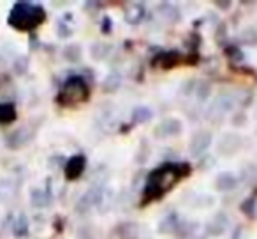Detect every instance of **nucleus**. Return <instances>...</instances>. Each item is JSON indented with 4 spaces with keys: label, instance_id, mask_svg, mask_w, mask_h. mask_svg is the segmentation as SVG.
<instances>
[{
    "label": "nucleus",
    "instance_id": "1",
    "mask_svg": "<svg viewBox=\"0 0 257 239\" xmlns=\"http://www.w3.org/2000/svg\"><path fill=\"white\" fill-rule=\"evenodd\" d=\"M192 172L189 162H166V164L155 167L147 176V183L143 186V195H141V206H148L154 200H159L169 192L175 185H178L180 179L187 178Z\"/></svg>",
    "mask_w": 257,
    "mask_h": 239
},
{
    "label": "nucleus",
    "instance_id": "2",
    "mask_svg": "<svg viewBox=\"0 0 257 239\" xmlns=\"http://www.w3.org/2000/svg\"><path fill=\"white\" fill-rule=\"evenodd\" d=\"M46 20L43 6L30 2H16L9 13V25L16 30H34Z\"/></svg>",
    "mask_w": 257,
    "mask_h": 239
},
{
    "label": "nucleus",
    "instance_id": "3",
    "mask_svg": "<svg viewBox=\"0 0 257 239\" xmlns=\"http://www.w3.org/2000/svg\"><path fill=\"white\" fill-rule=\"evenodd\" d=\"M90 99V86L85 78L81 76H72V78L65 79L62 85L60 92L57 95V102L64 107H72L83 104Z\"/></svg>",
    "mask_w": 257,
    "mask_h": 239
},
{
    "label": "nucleus",
    "instance_id": "4",
    "mask_svg": "<svg viewBox=\"0 0 257 239\" xmlns=\"http://www.w3.org/2000/svg\"><path fill=\"white\" fill-rule=\"evenodd\" d=\"M243 148V137L236 132H227L218 139L217 151L222 157H232Z\"/></svg>",
    "mask_w": 257,
    "mask_h": 239
},
{
    "label": "nucleus",
    "instance_id": "5",
    "mask_svg": "<svg viewBox=\"0 0 257 239\" xmlns=\"http://www.w3.org/2000/svg\"><path fill=\"white\" fill-rule=\"evenodd\" d=\"M211 143H213L211 132H208V130H197L196 134H192V137H190V141H189L190 157L197 158V157H201V155H204L208 151V148L211 146Z\"/></svg>",
    "mask_w": 257,
    "mask_h": 239
},
{
    "label": "nucleus",
    "instance_id": "6",
    "mask_svg": "<svg viewBox=\"0 0 257 239\" xmlns=\"http://www.w3.org/2000/svg\"><path fill=\"white\" fill-rule=\"evenodd\" d=\"M183 130V123L178 118H164L161 123H157L154 129V136L157 139H168V137L180 136Z\"/></svg>",
    "mask_w": 257,
    "mask_h": 239
},
{
    "label": "nucleus",
    "instance_id": "7",
    "mask_svg": "<svg viewBox=\"0 0 257 239\" xmlns=\"http://www.w3.org/2000/svg\"><path fill=\"white\" fill-rule=\"evenodd\" d=\"M183 60H185V57L178 50H164L152 60V65L164 69V71H169V69H175L176 65H180Z\"/></svg>",
    "mask_w": 257,
    "mask_h": 239
},
{
    "label": "nucleus",
    "instance_id": "8",
    "mask_svg": "<svg viewBox=\"0 0 257 239\" xmlns=\"http://www.w3.org/2000/svg\"><path fill=\"white\" fill-rule=\"evenodd\" d=\"M102 197H104V190L99 188V186H93V188H90L88 192H86L85 195L78 200V204H76V211H78V213H83V214L88 213L93 206H97V204L102 202Z\"/></svg>",
    "mask_w": 257,
    "mask_h": 239
},
{
    "label": "nucleus",
    "instance_id": "9",
    "mask_svg": "<svg viewBox=\"0 0 257 239\" xmlns=\"http://www.w3.org/2000/svg\"><path fill=\"white\" fill-rule=\"evenodd\" d=\"M85 169H86V157L85 155H74V157H71L65 162L64 174L69 181H74V179L81 178Z\"/></svg>",
    "mask_w": 257,
    "mask_h": 239
},
{
    "label": "nucleus",
    "instance_id": "10",
    "mask_svg": "<svg viewBox=\"0 0 257 239\" xmlns=\"http://www.w3.org/2000/svg\"><path fill=\"white\" fill-rule=\"evenodd\" d=\"M234 97H231L229 93H222L215 99V102L211 104V107L208 109V118H215V116H222V114L229 113L234 106Z\"/></svg>",
    "mask_w": 257,
    "mask_h": 239
},
{
    "label": "nucleus",
    "instance_id": "11",
    "mask_svg": "<svg viewBox=\"0 0 257 239\" xmlns=\"http://www.w3.org/2000/svg\"><path fill=\"white\" fill-rule=\"evenodd\" d=\"M227 225H229L227 214L217 213L206 225H204V232H206V235H210V237H218V235H222L225 232Z\"/></svg>",
    "mask_w": 257,
    "mask_h": 239
},
{
    "label": "nucleus",
    "instance_id": "12",
    "mask_svg": "<svg viewBox=\"0 0 257 239\" xmlns=\"http://www.w3.org/2000/svg\"><path fill=\"white\" fill-rule=\"evenodd\" d=\"M145 16H147V8L141 2H134L125 9V22L128 25H140L145 20Z\"/></svg>",
    "mask_w": 257,
    "mask_h": 239
},
{
    "label": "nucleus",
    "instance_id": "13",
    "mask_svg": "<svg viewBox=\"0 0 257 239\" xmlns=\"http://www.w3.org/2000/svg\"><path fill=\"white\" fill-rule=\"evenodd\" d=\"M236 185H238V176L227 171L220 172L215 179V188L218 192H231V190L236 188Z\"/></svg>",
    "mask_w": 257,
    "mask_h": 239
},
{
    "label": "nucleus",
    "instance_id": "14",
    "mask_svg": "<svg viewBox=\"0 0 257 239\" xmlns=\"http://www.w3.org/2000/svg\"><path fill=\"white\" fill-rule=\"evenodd\" d=\"M157 13L162 18L168 20L169 23H178L180 20H182L180 9L176 8L175 4H169V2H161V4H157Z\"/></svg>",
    "mask_w": 257,
    "mask_h": 239
},
{
    "label": "nucleus",
    "instance_id": "15",
    "mask_svg": "<svg viewBox=\"0 0 257 239\" xmlns=\"http://www.w3.org/2000/svg\"><path fill=\"white\" fill-rule=\"evenodd\" d=\"M152 116H154V111L148 106H136L131 111V122H133V125H141V123L150 122Z\"/></svg>",
    "mask_w": 257,
    "mask_h": 239
},
{
    "label": "nucleus",
    "instance_id": "16",
    "mask_svg": "<svg viewBox=\"0 0 257 239\" xmlns=\"http://www.w3.org/2000/svg\"><path fill=\"white\" fill-rule=\"evenodd\" d=\"M121 81H123V79H121L120 72H116V71L109 72L102 81V92H106V93L118 92V88L121 86Z\"/></svg>",
    "mask_w": 257,
    "mask_h": 239
},
{
    "label": "nucleus",
    "instance_id": "17",
    "mask_svg": "<svg viewBox=\"0 0 257 239\" xmlns=\"http://www.w3.org/2000/svg\"><path fill=\"white\" fill-rule=\"evenodd\" d=\"M29 139H30L29 130H27V129H18V130H15V132H13L8 139H6V143H8V146L13 148V150H18V148L23 146V144H25Z\"/></svg>",
    "mask_w": 257,
    "mask_h": 239
},
{
    "label": "nucleus",
    "instance_id": "18",
    "mask_svg": "<svg viewBox=\"0 0 257 239\" xmlns=\"http://www.w3.org/2000/svg\"><path fill=\"white\" fill-rule=\"evenodd\" d=\"M116 234L120 239H138L140 237V227L133 221H125V223L118 225Z\"/></svg>",
    "mask_w": 257,
    "mask_h": 239
},
{
    "label": "nucleus",
    "instance_id": "19",
    "mask_svg": "<svg viewBox=\"0 0 257 239\" xmlns=\"http://www.w3.org/2000/svg\"><path fill=\"white\" fill-rule=\"evenodd\" d=\"M180 221H178V214L176 213H169L166 218H162V221L159 223V232L161 234H175L176 228H178Z\"/></svg>",
    "mask_w": 257,
    "mask_h": 239
},
{
    "label": "nucleus",
    "instance_id": "20",
    "mask_svg": "<svg viewBox=\"0 0 257 239\" xmlns=\"http://www.w3.org/2000/svg\"><path fill=\"white\" fill-rule=\"evenodd\" d=\"M16 120V107L13 102H2L0 104V123L8 125Z\"/></svg>",
    "mask_w": 257,
    "mask_h": 239
},
{
    "label": "nucleus",
    "instance_id": "21",
    "mask_svg": "<svg viewBox=\"0 0 257 239\" xmlns=\"http://www.w3.org/2000/svg\"><path fill=\"white\" fill-rule=\"evenodd\" d=\"M109 53H111V44L107 43H93L92 48H90V55L97 62H102L104 58L109 57Z\"/></svg>",
    "mask_w": 257,
    "mask_h": 239
},
{
    "label": "nucleus",
    "instance_id": "22",
    "mask_svg": "<svg viewBox=\"0 0 257 239\" xmlns=\"http://www.w3.org/2000/svg\"><path fill=\"white\" fill-rule=\"evenodd\" d=\"M30 200H32V206L36 207H44L51 202V195L44 190H32L30 193Z\"/></svg>",
    "mask_w": 257,
    "mask_h": 239
},
{
    "label": "nucleus",
    "instance_id": "23",
    "mask_svg": "<svg viewBox=\"0 0 257 239\" xmlns=\"http://www.w3.org/2000/svg\"><path fill=\"white\" fill-rule=\"evenodd\" d=\"M81 55H83V51H81V46H79V44H69V46L64 48L65 60L72 62V64L81 60Z\"/></svg>",
    "mask_w": 257,
    "mask_h": 239
},
{
    "label": "nucleus",
    "instance_id": "24",
    "mask_svg": "<svg viewBox=\"0 0 257 239\" xmlns=\"http://www.w3.org/2000/svg\"><path fill=\"white\" fill-rule=\"evenodd\" d=\"M224 53H225V57L229 58V62H231V64H234V65L241 64V62L245 60V53H243L238 46H225Z\"/></svg>",
    "mask_w": 257,
    "mask_h": 239
},
{
    "label": "nucleus",
    "instance_id": "25",
    "mask_svg": "<svg viewBox=\"0 0 257 239\" xmlns=\"http://www.w3.org/2000/svg\"><path fill=\"white\" fill-rule=\"evenodd\" d=\"M239 39H241V43L245 44V46H257V29L246 27L245 30H241Z\"/></svg>",
    "mask_w": 257,
    "mask_h": 239
},
{
    "label": "nucleus",
    "instance_id": "26",
    "mask_svg": "<svg viewBox=\"0 0 257 239\" xmlns=\"http://www.w3.org/2000/svg\"><path fill=\"white\" fill-rule=\"evenodd\" d=\"M243 214H246L248 218H255V213H257V199L255 197H250V199H245L239 206Z\"/></svg>",
    "mask_w": 257,
    "mask_h": 239
},
{
    "label": "nucleus",
    "instance_id": "27",
    "mask_svg": "<svg viewBox=\"0 0 257 239\" xmlns=\"http://www.w3.org/2000/svg\"><path fill=\"white\" fill-rule=\"evenodd\" d=\"M13 230H15L16 237H23V235H27V232H29V221H27V218L23 216V214L15 220V223H13Z\"/></svg>",
    "mask_w": 257,
    "mask_h": 239
},
{
    "label": "nucleus",
    "instance_id": "28",
    "mask_svg": "<svg viewBox=\"0 0 257 239\" xmlns=\"http://www.w3.org/2000/svg\"><path fill=\"white\" fill-rule=\"evenodd\" d=\"M210 93H211V85H210V83H208V81L197 83L196 95H197V100H199V102H206L208 97H210Z\"/></svg>",
    "mask_w": 257,
    "mask_h": 239
},
{
    "label": "nucleus",
    "instance_id": "29",
    "mask_svg": "<svg viewBox=\"0 0 257 239\" xmlns=\"http://www.w3.org/2000/svg\"><path fill=\"white\" fill-rule=\"evenodd\" d=\"M225 37H227V25L225 23H218L217 30H215V41L222 44L225 41Z\"/></svg>",
    "mask_w": 257,
    "mask_h": 239
},
{
    "label": "nucleus",
    "instance_id": "30",
    "mask_svg": "<svg viewBox=\"0 0 257 239\" xmlns=\"http://www.w3.org/2000/svg\"><path fill=\"white\" fill-rule=\"evenodd\" d=\"M196 86H197V83L194 81V79H187V81H183V85H182V88H180V92H182L183 95H190V93L196 92Z\"/></svg>",
    "mask_w": 257,
    "mask_h": 239
},
{
    "label": "nucleus",
    "instance_id": "31",
    "mask_svg": "<svg viewBox=\"0 0 257 239\" xmlns=\"http://www.w3.org/2000/svg\"><path fill=\"white\" fill-rule=\"evenodd\" d=\"M187 44H189V48H190V53H197L199 44H201V37L197 36V34H192V36L187 39Z\"/></svg>",
    "mask_w": 257,
    "mask_h": 239
},
{
    "label": "nucleus",
    "instance_id": "32",
    "mask_svg": "<svg viewBox=\"0 0 257 239\" xmlns=\"http://www.w3.org/2000/svg\"><path fill=\"white\" fill-rule=\"evenodd\" d=\"M27 69H29V60H27L25 57H20L15 64V71L18 72V74H25Z\"/></svg>",
    "mask_w": 257,
    "mask_h": 239
},
{
    "label": "nucleus",
    "instance_id": "33",
    "mask_svg": "<svg viewBox=\"0 0 257 239\" xmlns=\"http://www.w3.org/2000/svg\"><path fill=\"white\" fill-rule=\"evenodd\" d=\"M231 123L234 127H243L246 123V114L245 113H236L234 116H232Z\"/></svg>",
    "mask_w": 257,
    "mask_h": 239
},
{
    "label": "nucleus",
    "instance_id": "34",
    "mask_svg": "<svg viewBox=\"0 0 257 239\" xmlns=\"http://www.w3.org/2000/svg\"><path fill=\"white\" fill-rule=\"evenodd\" d=\"M100 30H102V34H111V30H113V22H111L109 16H104L102 23H100Z\"/></svg>",
    "mask_w": 257,
    "mask_h": 239
},
{
    "label": "nucleus",
    "instance_id": "35",
    "mask_svg": "<svg viewBox=\"0 0 257 239\" xmlns=\"http://www.w3.org/2000/svg\"><path fill=\"white\" fill-rule=\"evenodd\" d=\"M58 34H60V37H69L72 34V30L69 29L64 22H60V23H58Z\"/></svg>",
    "mask_w": 257,
    "mask_h": 239
},
{
    "label": "nucleus",
    "instance_id": "36",
    "mask_svg": "<svg viewBox=\"0 0 257 239\" xmlns=\"http://www.w3.org/2000/svg\"><path fill=\"white\" fill-rule=\"evenodd\" d=\"M100 6H102L100 2H86V4H85V9H86V11H90V9H92V11H99Z\"/></svg>",
    "mask_w": 257,
    "mask_h": 239
},
{
    "label": "nucleus",
    "instance_id": "37",
    "mask_svg": "<svg viewBox=\"0 0 257 239\" xmlns=\"http://www.w3.org/2000/svg\"><path fill=\"white\" fill-rule=\"evenodd\" d=\"M215 6H217V8H220V9H229L231 8V2H229V0H225V2H222V0H215Z\"/></svg>",
    "mask_w": 257,
    "mask_h": 239
},
{
    "label": "nucleus",
    "instance_id": "38",
    "mask_svg": "<svg viewBox=\"0 0 257 239\" xmlns=\"http://www.w3.org/2000/svg\"><path fill=\"white\" fill-rule=\"evenodd\" d=\"M204 162H206V164L199 165L201 169H210V167H213V157H206V158H204Z\"/></svg>",
    "mask_w": 257,
    "mask_h": 239
}]
</instances>
